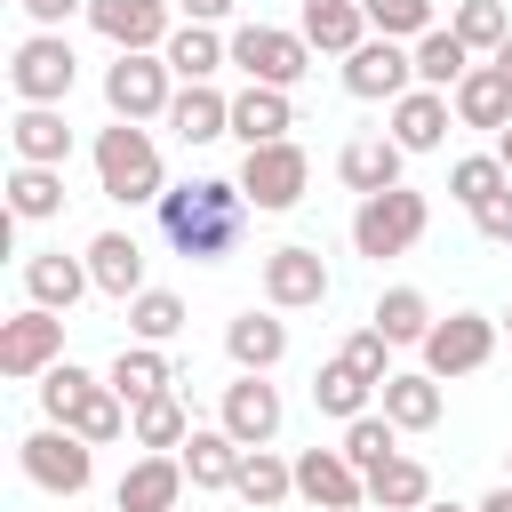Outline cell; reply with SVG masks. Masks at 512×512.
<instances>
[{
	"mask_svg": "<svg viewBox=\"0 0 512 512\" xmlns=\"http://www.w3.org/2000/svg\"><path fill=\"white\" fill-rule=\"evenodd\" d=\"M496 160H504V168H512V128H496Z\"/></svg>",
	"mask_w": 512,
	"mask_h": 512,
	"instance_id": "f907efd6",
	"label": "cell"
},
{
	"mask_svg": "<svg viewBox=\"0 0 512 512\" xmlns=\"http://www.w3.org/2000/svg\"><path fill=\"white\" fill-rule=\"evenodd\" d=\"M24 8H32V24H64L80 0H24Z\"/></svg>",
	"mask_w": 512,
	"mask_h": 512,
	"instance_id": "c3c4849f",
	"label": "cell"
},
{
	"mask_svg": "<svg viewBox=\"0 0 512 512\" xmlns=\"http://www.w3.org/2000/svg\"><path fill=\"white\" fill-rule=\"evenodd\" d=\"M296 128V112H288V88H264V80H248L240 96H232V136L256 152V144H280Z\"/></svg>",
	"mask_w": 512,
	"mask_h": 512,
	"instance_id": "ac0fdd59",
	"label": "cell"
},
{
	"mask_svg": "<svg viewBox=\"0 0 512 512\" xmlns=\"http://www.w3.org/2000/svg\"><path fill=\"white\" fill-rule=\"evenodd\" d=\"M24 480H40L48 496H80V488L96 480V440H80L72 424L24 432Z\"/></svg>",
	"mask_w": 512,
	"mask_h": 512,
	"instance_id": "277c9868",
	"label": "cell"
},
{
	"mask_svg": "<svg viewBox=\"0 0 512 512\" xmlns=\"http://www.w3.org/2000/svg\"><path fill=\"white\" fill-rule=\"evenodd\" d=\"M368 328H384L392 344H424V336H432V304H424L416 288H384V296H376V320H368Z\"/></svg>",
	"mask_w": 512,
	"mask_h": 512,
	"instance_id": "8d00e7d4",
	"label": "cell"
},
{
	"mask_svg": "<svg viewBox=\"0 0 512 512\" xmlns=\"http://www.w3.org/2000/svg\"><path fill=\"white\" fill-rule=\"evenodd\" d=\"M232 496H240V504H256V512H272L280 496H296V464H280L272 448H248V456H240Z\"/></svg>",
	"mask_w": 512,
	"mask_h": 512,
	"instance_id": "1f68e13d",
	"label": "cell"
},
{
	"mask_svg": "<svg viewBox=\"0 0 512 512\" xmlns=\"http://www.w3.org/2000/svg\"><path fill=\"white\" fill-rule=\"evenodd\" d=\"M496 72H504V80H512V40H504V48H496Z\"/></svg>",
	"mask_w": 512,
	"mask_h": 512,
	"instance_id": "816d5d0a",
	"label": "cell"
},
{
	"mask_svg": "<svg viewBox=\"0 0 512 512\" xmlns=\"http://www.w3.org/2000/svg\"><path fill=\"white\" fill-rule=\"evenodd\" d=\"M456 40L496 56V48L512 40V16H504V0H464V8H456Z\"/></svg>",
	"mask_w": 512,
	"mask_h": 512,
	"instance_id": "b9f144b4",
	"label": "cell"
},
{
	"mask_svg": "<svg viewBox=\"0 0 512 512\" xmlns=\"http://www.w3.org/2000/svg\"><path fill=\"white\" fill-rule=\"evenodd\" d=\"M88 272H96V288L104 296H144V248H136V232H96L88 240Z\"/></svg>",
	"mask_w": 512,
	"mask_h": 512,
	"instance_id": "d6986e66",
	"label": "cell"
},
{
	"mask_svg": "<svg viewBox=\"0 0 512 512\" xmlns=\"http://www.w3.org/2000/svg\"><path fill=\"white\" fill-rule=\"evenodd\" d=\"M296 496L320 504V512H352V504L368 496V472H360L344 448H304V456H296Z\"/></svg>",
	"mask_w": 512,
	"mask_h": 512,
	"instance_id": "8fae6325",
	"label": "cell"
},
{
	"mask_svg": "<svg viewBox=\"0 0 512 512\" xmlns=\"http://www.w3.org/2000/svg\"><path fill=\"white\" fill-rule=\"evenodd\" d=\"M304 184H312V160H304L288 136H280V144H256V152L240 160V192H248V208H264V216L296 208Z\"/></svg>",
	"mask_w": 512,
	"mask_h": 512,
	"instance_id": "52a82bcc",
	"label": "cell"
},
{
	"mask_svg": "<svg viewBox=\"0 0 512 512\" xmlns=\"http://www.w3.org/2000/svg\"><path fill=\"white\" fill-rule=\"evenodd\" d=\"M360 8L384 40H424L432 32V0H360Z\"/></svg>",
	"mask_w": 512,
	"mask_h": 512,
	"instance_id": "7bdbcfd3",
	"label": "cell"
},
{
	"mask_svg": "<svg viewBox=\"0 0 512 512\" xmlns=\"http://www.w3.org/2000/svg\"><path fill=\"white\" fill-rule=\"evenodd\" d=\"M384 416L400 424V432H432L440 424V376L432 368H416V376H384Z\"/></svg>",
	"mask_w": 512,
	"mask_h": 512,
	"instance_id": "cb8c5ba5",
	"label": "cell"
},
{
	"mask_svg": "<svg viewBox=\"0 0 512 512\" xmlns=\"http://www.w3.org/2000/svg\"><path fill=\"white\" fill-rule=\"evenodd\" d=\"M424 512H464V504H424Z\"/></svg>",
	"mask_w": 512,
	"mask_h": 512,
	"instance_id": "f5cc1de1",
	"label": "cell"
},
{
	"mask_svg": "<svg viewBox=\"0 0 512 512\" xmlns=\"http://www.w3.org/2000/svg\"><path fill=\"white\" fill-rule=\"evenodd\" d=\"M368 504H384V512H424V504H432V472H424L416 456H392V464L368 472Z\"/></svg>",
	"mask_w": 512,
	"mask_h": 512,
	"instance_id": "4dcf8cb0",
	"label": "cell"
},
{
	"mask_svg": "<svg viewBox=\"0 0 512 512\" xmlns=\"http://www.w3.org/2000/svg\"><path fill=\"white\" fill-rule=\"evenodd\" d=\"M24 288H32V304L72 312V304L96 288V272H88V264H72V256H32V264H24Z\"/></svg>",
	"mask_w": 512,
	"mask_h": 512,
	"instance_id": "4316f807",
	"label": "cell"
},
{
	"mask_svg": "<svg viewBox=\"0 0 512 512\" xmlns=\"http://www.w3.org/2000/svg\"><path fill=\"white\" fill-rule=\"evenodd\" d=\"M232 0H184V24H224Z\"/></svg>",
	"mask_w": 512,
	"mask_h": 512,
	"instance_id": "7dc6e473",
	"label": "cell"
},
{
	"mask_svg": "<svg viewBox=\"0 0 512 512\" xmlns=\"http://www.w3.org/2000/svg\"><path fill=\"white\" fill-rule=\"evenodd\" d=\"M248 232V192L224 176H192L176 192H160V240L192 264H224Z\"/></svg>",
	"mask_w": 512,
	"mask_h": 512,
	"instance_id": "6da1fadb",
	"label": "cell"
},
{
	"mask_svg": "<svg viewBox=\"0 0 512 512\" xmlns=\"http://www.w3.org/2000/svg\"><path fill=\"white\" fill-rule=\"evenodd\" d=\"M472 224H480V240H512V184H504L496 200H480V208H472Z\"/></svg>",
	"mask_w": 512,
	"mask_h": 512,
	"instance_id": "bcb514c9",
	"label": "cell"
},
{
	"mask_svg": "<svg viewBox=\"0 0 512 512\" xmlns=\"http://www.w3.org/2000/svg\"><path fill=\"white\" fill-rule=\"evenodd\" d=\"M400 160H408V152H400L392 136H360V144L336 152V176L368 200V192H392V184H400Z\"/></svg>",
	"mask_w": 512,
	"mask_h": 512,
	"instance_id": "44dd1931",
	"label": "cell"
},
{
	"mask_svg": "<svg viewBox=\"0 0 512 512\" xmlns=\"http://www.w3.org/2000/svg\"><path fill=\"white\" fill-rule=\"evenodd\" d=\"M72 72H80V64H72V48H64L56 32H32V40L16 48V64H8V80H16L24 104H64V96H72Z\"/></svg>",
	"mask_w": 512,
	"mask_h": 512,
	"instance_id": "30bf717a",
	"label": "cell"
},
{
	"mask_svg": "<svg viewBox=\"0 0 512 512\" xmlns=\"http://www.w3.org/2000/svg\"><path fill=\"white\" fill-rule=\"evenodd\" d=\"M264 296L280 304V312H304V304H328V264H320V248H272L264 256Z\"/></svg>",
	"mask_w": 512,
	"mask_h": 512,
	"instance_id": "4fadbf2b",
	"label": "cell"
},
{
	"mask_svg": "<svg viewBox=\"0 0 512 512\" xmlns=\"http://www.w3.org/2000/svg\"><path fill=\"white\" fill-rule=\"evenodd\" d=\"M56 352H64V312L32 304V312L0 320V376H48Z\"/></svg>",
	"mask_w": 512,
	"mask_h": 512,
	"instance_id": "9c48e42d",
	"label": "cell"
},
{
	"mask_svg": "<svg viewBox=\"0 0 512 512\" xmlns=\"http://www.w3.org/2000/svg\"><path fill=\"white\" fill-rule=\"evenodd\" d=\"M96 184L112 192V200H160L168 184H160V152H152V136L136 128V120H112L104 136H96Z\"/></svg>",
	"mask_w": 512,
	"mask_h": 512,
	"instance_id": "3957f363",
	"label": "cell"
},
{
	"mask_svg": "<svg viewBox=\"0 0 512 512\" xmlns=\"http://www.w3.org/2000/svg\"><path fill=\"white\" fill-rule=\"evenodd\" d=\"M104 384H112V392L136 408V400L168 392V384H176V368L160 360V344H120V360H112V376H104Z\"/></svg>",
	"mask_w": 512,
	"mask_h": 512,
	"instance_id": "f1b7e54d",
	"label": "cell"
},
{
	"mask_svg": "<svg viewBox=\"0 0 512 512\" xmlns=\"http://www.w3.org/2000/svg\"><path fill=\"white\" fill-rule=\"evenodd\" d=\"M128 328H136L144 344H168V336L184 328V296H168V288H144V296H128Z\"/></svg>",
	"mask_w": 512,
	"mask_h": 512,
	"instance_id": "ab89813d",
	"label": "cell"
},
{
	"mask_svg": "<svg viewBox=\"0 0 512 512\" xmlns=\"http://www.w3.org/2000/svg\"><path fill=\"white\" fill-rule=\"evenodd\" d=\"M472 512H512V480H504V488H488V496H480Z\"/></svg>",
	"mask_w": 512,
	"mask_h": 512,
	"instance_id": "681fc988",
	"label": "cell"
},
{
	"mask_svg": "<svg viewBox=\"0 0 512 512\" xmlns=\"http://www.w3.org/2000/svg\"><path fill=\"white\" fill-rule=\"evenodd\" d=\"M8 136H16V160H40V168H64V152H72V128L56 104H24Z\"/></svg>",
	"mask_w": 512,
	"mask_h": 512,
	"instance_id": "484cf974",
	"label": "cell"
},
{
	"mask_svg": "<svg viewBox=\"0 0 512 512\" xmlns=\"http://www.w3.org/2000/svg\"><path fill=\"white\" fill-rule=\"evenodd\" d=\"M408 80H416V48H400V40H384V32L344 56V88L368 96V104H376V96H408Z\"/></svg>",
	"mask_w": 512,
	"mask_h": 512,
	"instance_id": "7c38bea8",
	"label": "cell"
},
{
	"mask_svg": "<svg viewBox=\"0 0 512 512\" xmlns=\"http://www.w3.org/2000/svg\"><path fill=\"white\" fill-rule=\"evenodd\" d=\"M504 184H512V168H504L496 152H480V160H456V168H448V192H456L464 208H480V200H496Z\"/></svg>",
	"mask_w": 512,
	"mask_h": 512,
	"instance_id": "60d3db41",
	"label": "cell"
},
{
	"mask_svg": "<svg viewBox=\"0 0 512 512\" xmlns=\"http://www.w3.org/2000/svg\"><path fill=\"white\" fill-rule=\"evenodd\" d=\"M136 440H144V448H184V440H192V416H184V400H176V392H152V400H136Z\"/></svg>",
	"mask_w": 512,
	"mask_h": 512,
	"instance_id": "74e56055",
	"label": "cell"
},
{
	"mask_svg": "<svg viewBox=\"0 0 512 512\" xmlns=\"http://www.w3.org/2000/svg\"><path fill=\"white\" fill-rule=\"evenodd\" d=\"M424 224H432V208H424V192H408V184H392V192H368L360 208H352V248L360 256H408L416 240H424Z\"/></svg>",
	"mask_w": 512,
	"mask_h": 512,
	"instance_id": "7a4b0ae2",
	"label": "cell"
},
{
	"mask_svg": "<svg viewBox=\"0 0 512 512\" xmlns=\"http://www.w3.org/2000/svg\"><path fill=\"white\" fill-rule=\"evenodd\" d=\"M504 328H512V312H504Z\"/></svg>",
	"mask_w": 512,
	"mask_h": 512,
	"instance_id": "db71d44e",
	"label": "cell"
},
{
	"mask_svg": "<svg viewBox=\"0 0 512 512\" xmlns=\"http://www.w3.org/2000/svg\"><path fill=\"white\" fill-rule=\"evenodd\" d=\"M176 512H184V504H176Z\"/></svg>",
	"mask_w": 512,
	"mask_h": 512,
	"instance_id": "11a10c76",
	"label": "cell"
},
{
	"mask_svg": "<svg viewBox=\"0 0 512 512\" xmlns=\"http://www.w3.org/2000/svg\"><path fill=\"white\" fill-rule=\"evenodd\" d=\"M232 64L264 88H296L312 72V40L304 32H280V24H240L232 32Z\"/></svg>",
	"mask_w": 512,
	"mask_h": 512,
	"instance_id": "5b68a950",
	"label": "cell"
},
{
	"mask_svg": "<svg viewBox=\"0 0 512 512\" xmlns=\"http://www.w3.org/2000/svg\"><path fill=\"white\" fill-rule=\"evenodd\" d=\"M488 352H496V320H488V312H448V320H432V336H424V368H432L440 384L488 368Z\"/></svg>",
	"mask_w": 512,
	"mask_h": 512,
	"instance_id": "ba28073f",
	"label": "cell"
},
{
	"mask_svg": "<svg viewBox=\"0 0 512 512\" xmlns=\"http://www.w3.org/2000/svg\"><path fill=\"white\" fill-rule=\"evenodd\" d=\"M160 56H168V72H176V80H208L232 48H224L208 24H184V32H168V48H160Z\"/></svg>",
	"mask_w": 512,
	"mask_h": 512,
	"instance_id": "d590c367",
	"label": "cell"
},
{
	"mask_svg": "<svg viewBox=\"0 0 512 512\" xmlns=\"http://www.w3.org/2000/svg\"><path fill=\"white\" fill-rule=\"evenodd\" d=\"M368 392H376V384H368L360 368H344V360H328V368L312 376V408H320V416H344V424L368 416Z\"/></svg>",
	"mask_w": 512,
	"mask_h": 512,
	"instance_id": "e575fe53",
	"label": "cell"
},
{
	"mask_svg": "<svg viewBox=\"0 0 512 512\" xmlns=\"http://www.w3.org/2000/svg\"><path fill=\"white\" fill-rule=\"evenodd\" d=\"M184 456H168V448H144L128 472H120V512H176L184 504Z\"/></svg>",
	"mask_w": 512,
	"mask_h": 512,
	"instance_id": "5bb4252c",
	"label": "cell"
},
{
	"mask_svg": "<svg viewBox=\"0 0 512 512\" xmlns=\"http://www.w3.org/2000/svg\"><path fill=\"white\" fill-rule=\"evenodd\" d=\"M88 24L112 48H168V0H88Z\"/></svg>",
	"mask_w": 512,
	"mask_h": 512,
	"instance_id": "9a60e30c",
	"label": "cell"
},
{
	"mask_svg": "<svg viewBox=\"0 0 512 512\" xmlns=\"http://www.w3.org/2000/svg\"><path fill=\"white\" fill-rule=\"evenodd\" d=\"M464 72H472V48L456 40V24H432V32L416 40V80H424V88H456Z\"/></svg>",
	"mask_w": 512,
	"mask_h": 512,
	"instance_id": "d6a6232c",
	"label": "cell"
},
{
	"mask_svg": "<svg viewBox=\"0 0 512 512\" xmlns=\"http://www.w3.org/2000/svg\"><path fill=\"white\" fill-rule=\"evenodd\" d=\"M456 120L464 128H512V80L496 64H472L456 80Z\"/></svg>",
	"mask_w": 512,
	"mask_h": 512,
	"instance_id": "603a6c76",
	"label": "cell"
},
{
	"mask_svg": "<svg viewBox=\"0 0 512 512\" xmlns=\"http://www.w3.org/2000/svg\"><path fill=\"white\" fill-rule=\"evenodd\" d=\"M344 368H360L376 392H384V376H392V336L384 328H360V336H344V352H336Z\"/></svg>",
	"mask_w": 512,
	"mask_h": 512,
	"instance_id": "ee69618b",
	"label": "cell"
},
{
	"mask_svg": "<svg viewBox=\"0 0 512 512\" xmlns=\"http://www.w3.org/2000/svg\"><path fill=\"white\" fill-rule=\"evenodd\" d=\"M104 104H112V120H160L176 96H168V56H152V48H120V64L104 72Z\"/></svg>",
	"mask_w": 512,
	"mask_h": 512,
	"instance_id": "8992f818",
	"label": "cell"
},
{
	"mask_svg": "<svg viewBox=\"0 0 512 512\" xmlns=\"http://www.w3.org/2000/svg\"><path fill=\"white\" fill-rule=\"evenodd\" d=\"M88 384H96V376H88V368H72V360H64V368H48V376H40V408H48V416H56V424H64V408H72V400H80V392H88Z\"/></svg>",
	"mask_w": 512,
	"mask_h": 512,
	"instance_id": "f6af8a7d",
	"label": "cell"
},
{
	"mask_svg": "<svg viewBox=\"0 0 512 512\" xmlns=\"http://www.w3.org/2000/svg\"><path fill=\"white\" fill-rule=\"evenodd\" d=\"M64 424H72L80 440H96V448H104V440H120V432L136 424V408H128V400H120L112 384H88V392H80V400L64 408Z\"/></svg>",
	"mask_w": 512,
	"mask_h": 512,
	"instance_id": "f546056e",
	"label": "cell"
},
{
	"mask_svg": "<svg viewBox=\"0 0 512 512\" xmlns=\"http://www.w3.org/2000/svg\"><path fill=\"white\" fill-rule=\"evenodd\" d=\"M224 352H232L240 376H264V368L288 352V320H272V312H240V320L224 328Z\"/></svg>",
	"mask_w": 512,
	"mask_h": 512,
	"instance_id": "7402d4cb",
	"label": "cell"
},
{
	"mask_svg": "<svg viewBox=\"0 0 512 512\" xmlns=\"http://www.w3.org/2000/svg\"><path fill=\"white\" fill-rule=\"evenodd\" d=\"M304 40L328 56H352L368 40V8L360 0H304Z\"/></svg>",
	"mask_w": 512,
	"mask_h": 512,
	"instance_id": "d4e9b609",
	"label": "cell"
},
{
	"mask_svg": "<svg viewBox=\"0 0 512 512\" xmlns=\"http://www.w3.org/2000/svg\"><path fill=\"white\" fill-rule=\"evenodd\" d=\"M344 456H352L360 472L392 464V456H400V424H392V416H352V424H344Z\"/></svg>",
	"mask_w": 512,
	"mask_h": 512,
	"instance_id": "f35d334b",
	"label": "cell"
},
{
	"mask_svg": "<svg viewBox=\"0 0 512 512\" xmlns=\"http://www.w3.org/2000/svg\"><path fill=\"white\" fill-rule=\"evenodd\" d=\"M176 456H184L192 488H232V480H240V456H248V448H240V440H232V432L216 424V432H192V440H184Z\"/></svg>",
	"mask_w": 512,
	"mask_h": 512,
	"instance_id": "83f0119b",
	"label": "cell"
},
{
	"mask_svg": "<svg viewBox=\"0 0 512 512\" xmlns=\"http://www.w3.org/2000/svg\"><path fill=\"white\" fill-rule=\"evenodd\" d=\"M392 144H400V152H440V144H448V88H408V96H392Z\"/></svg>",
	"mask_w": 512,
	"mask_h": 512,
	"instance_id": "2e32d148",
	"label": "cell"
},
{
	"mask_svg": "<svg viewBox=\"0 0 512 512\" xmlns=\"http://www.w3.org/2000/svg\"><path fill=\"white\" fill-rule=\"evenodd\" d=\"M8 208H16L24 224L56 216V208H64V176H56V168H40V160H16V176H8Z\"/></svg>",
	"mask_w": 512,
	"mask_h": 512,
	"instance_id": "836d02e7",
	"label": "cell"
},
{
	"mask_svg": "<svg viewBox=\"0 0 512 512\" xmlns=\"http://www.w3.org/2000/svg\"><path fill=\"white\" fill-rule=\"evenodd\" d=\"M168 128L184 144H216V136H232V96H216L208 80H184V96L168 104Z\"/></svg>",
	"mask_w": 512,
	"mask_h": 512,
	"instance_id": "ffe728a7",
	"label": "cell"
},
{
	"mask_svg": "<svg viewBox=\"0 0 512 512\" xmlns=\"http://www.w3.org/2000/svg\"><path fill=\"white\" fill-rule=\"evenodd\" d=\"M224 432H232L240 448H264V440L280 432V392H272L264 376H240V384H224Z\"/></svg>",
	"mask_w": 512,
	"mask_h": 512,
	"instance_id": "e0dca14e",
	"label": "cell"
}]
</instances>
